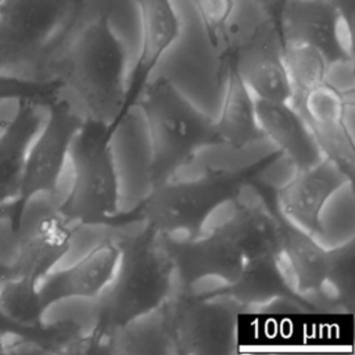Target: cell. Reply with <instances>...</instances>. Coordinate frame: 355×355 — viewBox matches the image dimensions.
<instances>
[{"label":"cell","instance_id":"1","mask_svg":"<svg viewBox=\"0 0 355 355\" xmlns=\"http://www.w3.org/2000/svg\"><path fill=\"white\" fill-rule=\"evenodd\" d=\"M129 76L126 42L111 26L107 14L76 15L46 71L47 82L78 100L85 118L112 129L128 114Z\"/></svg>","mask_w":355,"mask_h":355},{"label":"cell","instance_id":"2","mask_svg":"<svg viewBox=\"0 0 355 355\" xmlns=\"http://www.w3.org/2000/svg\"><path fill=\"white\" fill-rule=\"evenodd\" d=\"M119 255L110 283L96 301V323L85 351L105 345L128 324L159 309L173 291V275L159 234L144 226L116 239Z\"/></svg>","mask_w":355,"mask_h":355},{"label":"cell","instance_id":"3","mask_svg":"<svg viewBox=\"0 0 355 355\" xmlns=\"http://www.w3.org/2000/svg\"><path fill=\"white\" fill-rule=\"evenodd\" d=\"M280 153H273L245 169H208L201 176L190 179L172 178L150 186V191L128 212L114 220L112 227L143 222L144 226L165 234H197L204 230L211 215L227 202L241 197L245 186L257 175L277 159Z\"/></svg>","mask_w":355,"mask_h":355},{"label":"cell","instance_id":"4","mask_svg":"<svg viewBox=\"0 0 355 355\" xmlns=\"http://www.w3.org/2000/svg\"><path fill=\"white\" fill-rule=\"evenodd\" d=\"M133 105L143 112L150 140V186L172 179L207 147L218 146L215 119L166 76L148 79Z\"/></svg>","mask_w":355,"mask_h":355},{"label":"cell","instance_id":"5","mask_svg":"<svg viewBox=\"0 0 355 355\" xmlns=\"http://www.w3.org/2000/svg\"><path fill=\"white\" fill-rule=\"evenodd\" d=\"M79 3L80 0H3L0 73L47 82V65L73 25Z\"/></svg>","mask_w":355,"mask_h":355},{"label":"cell","instance_id":"6","mask_svg":"<svg viewBox=\"0 0 355 355\" xmlns=\"http://www.w3.org/2000/svg\"><path fill=\"white\" fill-rule=\"evenodd\" d=\"M115 129L85 118L72 139L68 164L71 186L58 200V209L82 226H110L121 214L119 180L111 139Z\"/></svg>","mask_w":355,"mask_h":355},{"label":"cell","instance_id":"7","mask_svg":"<svg viewBox=\"0 0 355 355\" xmlns=\"http://www.w3.org/2000/svg\"><path fill=\"white\" fill-rule=\"evenodd\" d=\"M241 309L212 291L173 290L159 315L173 354L219 355L237 349Z\"/></svg>","mask_w":355,"mask_h":355},{"label":"cell","instance_id":"8","mask_svg":"<svg viewBox=\"0 0 355 355\" xmlns=\"http://www.w3.org/2000/svg\"><path fill=\"white\" fill-rule=\"evenodd\" d=\"M57 204L58 200L49 194L19 201L15 215L17 257L11 275L39 283L71 251L75 226Z\"/></svg>","mask_w":355,"mask_h":355},{"label":"cell","instance_id":"9","mask_svg":"<svg viewBox=\"0 0 355 355\" xmlns=\"http://www.w3.org/2000/svg\"><path fill=\"white\" fill-rule=\"evenodd\" d=\"M83 121L82 111L60 90L49 100L44 119L26 154L19 201L35 194H49L60 200V183L68 165L69 147Z\"/></svg>","mask_w":355,"mask_h":355},{"label":"cell","instance_id":"10","mask_svg":"<svg viewBox=\"0 0 355 355\" xmlns=\"http://www.w3.org/2000/svg\"><path fill=\"white\" fill-rule=\"evenodd\" d=\"M276 21L283 44L313 46L330 68L354 62V21L331 0H283Z\"/></svg>","mask_w":355,"mask_h":355},{"label":"cell","instance_id":"11","mask_svg":"<svg viewBox=\"0 0 355 355\" xmlns=\"http://www.w3.org/2000/svg\"><path fill=\"white\" fill-rule=\"evenodd\" d=\"M288 103L306 122L323 157L354 178V87L338 89L326 80Z\"/></svg>","mask_w":355,"mask_h":355},{"label":"cell","instance_id":"12","mask_svg":"<svg viewBox=\"0 0 355 355\" xmlns=\"http://www.w3.org/2000/svg\"><path fill=\"white\" fill-rule=\"evenodd\" d=\"M222 62L234 69L255 98L290 101L291 86L276 17L232 44L223 53Z\"/></svg>","mask_w":355,"mask_h":355},{"label":"cell","instance_id":"13","mask_svg":"<svg viewBox=\"0 0 355 355\" xmlns=\"http://www.w3.org/2000/svg\"><path fill=\"white\" fill-rule=\"evenodd\" d=\"M173 275V290H193L207 277L234 282L244 258L237 247L216 227L191 236L158 233Z\"/></svg>","mask_w":355,"mask_h":355},{"label":"cell","instance_id":"14","mask_svg":"<svg viewBox=\"0 0 355 355\" xmlns=\"http://www.w3.org/2000/svg\"><path fill=\"white\" fill-rule=\"evenodd\" d=\"M352 179L336 162L323 157L315 165L295 171L294 176L275 191V208L295 226L318 236L323 232L322 214L329 200Z\"/></svg>","mask_w":355,"mask_h":355},{"label":"cell","instance_id":"15","mask_svg":"<svg viewBox=\"0 0 355 355\" xmlns=\"http://www.w3.org/2000/svg\"><path fill=\"white\" fill-rule=\"evenodd\" d=\"M119 255L115 237L93 245L82 258L65 268H55L37 284V294L46 312L68 300H96L110 283Z\"/></svg>","mask_w":355,"mask_h":355},{"label":"cell","instance_id":"16","mask_svg":"<svg viewBox=\"0 0 355 355\" xmlns=\"http://www.w3.org/2000/svg\"><path fill=\"white\" fill-rule=\"evenodd\" d=\"M47 103L40 98H22L0 126V207L19 202L26 154L44 119Z\"/></svg>","mask_w":355,"mask_h":355},{"label":"cell","instance_id":"17","mask_svg":"<svg viewBox=\"0 0 355 355\" xmlns=\"http://www.w3.org/2000/svg\"><path fill=\"white\" fill-rule=\"evenodd\" d=\"M240 251L244 261L282 258L283 216L268 201H234L233 214L216 226Z\"/></svg>","mask_w":355,"mask_h":355},{"label":"cell","instance_id":"18","mask_svg":"<svg viewBox=\"0 0 355 355\" xmlns=\"http://www.w3.org/2000/svg\"><path fill=\"white\" fill-rule=\"evenodd\" d=\"M136 3L140 19V44L129 76L128 111L154 68L178 39L180 28L172 0H136Z\"/></svg>","mask_w":355,"mask_h":355},{"label":"cell","instance_id":"19","mask_svg":"<svg viewBox=\"0 0 355 355\" xmlns=\"http://www.w3.org/2000/svg\"><path fill=\"white\" fill-rule=\"evenodd\" d=\"M243 311H266L275 304L306 302L293 287L283 269V258L244 261L239 277L212 290ZM308 304V302H306ZM309 305V304H308Z\"/></svg>","mask_w":355,"mask_h":355},{"label":"cell","instance_id":"20","mask_svg":"<svg viewBox=\"0 0 355 355\" xmlns=\"http://www.w3.org/2000/svg\"><path fill=\"white\" fill-rule=\"evenodd\" d=\"M255 112L263 136L270 139L295 171L309 168L323 158L306 122L288 101L255 98Z\"/></svg>","mask_w":355,"mask_h":355},{"label":"cell","instance_id":"21","mask_svg":"<svg viewBox=\"0 0 355 355\" xmlns=\"http://www.w3.org/2000/svg\"><path fill=\"white\" fill-rule=\"evenodd\" d=\"M283 226L282 258L288 266L293 287L313 311H320L329 266V251L316 241L315 236L295 226L284 216Z\"/></svg>","mask_w":355,"mask_h":355},{"label":"cell","instance_id":"22","mask_svg":"<svg viewBox=\"0 0 355 355\" xmlns=\"http://www.w3.org/2000/svg\"><path fill=\"white\" fill-rule=\"evenodd\" d=\"M219 146L243 150L265 136L255 112V97L234 69L226 65V89L220 115L215 119Z\"/></svg>","mask_w":355,"mask_h":355},{"label":"cell","instance_id":"23","mask_svg":"<svg viewBox=\"0 0 355 355\" xmlns=\"http://www.w3.org/2000/svg\"><path fill=\"white\" fill-rule=\"evenodd\" d=\"M0 337L7 341V352H76L85 334L73 320H44L42 326L26 327L0 309Z\"/></svg>","mask_w":355,"mask_h":355},{"label":"cell","instance_id":"24","mask_svg":"<svg viewBox=\"0 0 355 355\" xmlns=\"http://www.w3.org/2000/svg\"><path fill=\"white\" fill-rule=\"evenodd\" d=\"M329 266L322 294V309L352 313L355 304V239L329 248Z\"/></svg>","mask_w":355,"mask_h":355},{"label":"cell","instance_id":"25","mask_svg":"<svg viewBox=\"0 0 355 355\" xmlns=\"http://www.w3.org/2000/svg\"><path fill=\"white\" fill-rule=\"evenodd\" d=\"M284 62L291 86V100L329 80L330 65L324 55L309 44H283Z\"/></svg>","mask_w":355,"mask_h":355},{"label":"cell","instance_id":"26","mask_svg":"<svg viewBox=\"0 0 355 355\" xmlns=\"http://www.w3.org/2000/svg\"><path fill=\"white\" fill-rule=\"evenodd\" d=\"M37 282L24 276L8 275L0 279V309L21 326H42L44 311L42 308Z\"/></svg>","mask_w":355,"mask_h":355},{"label":"cell","instance_id":"27","mask_svg":"<svg viewBox=\"0 0 355 355\" xmlns=\"http://www.w3.org/2000/svg\"><path fill=\"white\" fill-rule=\"evenodd\" d=\"M19 202L0 207V266L10 272L17 257V229L15 215Z\"/></svg>","mask_w":355,"mask_h":355},{"label":"cell","instance_id":"28","mask_svg":"<svg viewBox=\"0 0 355 355\" xmlns=\"http://www.w3.org/2000/svg\"><path fill=\"white\" fill-rule=\"evenodd\" d=\"M200 18L202 19L207 31L209 32L212 42L218 36L229 11L232 0H191ZM215 44V43H214Z\"/></svg>","mask_w":355,"mask_h":355},{"label":"cell","instance_id":"29","mask_svg":"<svg viewBox=\"0 0 355 355\" xmlns=\"http://www.w3.org/2000/svg\"><path fill=\"white\" fill-rule=\"evenodd\" d=\"M19 100H6L0 103V126L11 116Z\"/></svg>","mask_w":355,"mask_h":355},{"label":"cell","instance_id":"30","mask_svg":"<svg viewBox=\"0 0 355 355\" xmlns=\"http://www.w3.org/2000/svg\"><path fill=\"white\" fill-rule=\"evenodd\" d=\"M8 275H11V272H10L7 268H4V266H0V279L6 277V276H8Z\"/></svg>","mask_w":355,"mask_h":355},{"label":"cell","instance_id":"31","mask_svg":"<svg viewBox=\"0 0 355 355\" xmlns=\"http://www.w3.org/2000/svg\"><path fill=\"white\" fill-rule=\"evenodd\" d=\"M0 352H7V341L0 337Z\"/></svg>","mask_w":355,"mask_h":355},{"label":"cell","instance_id":"32","mask_svg":"<svg viewBox=\"0 0 355 355\" xmlns=\"http://www.w3.org/2000/svg\"><path fill=\"white\" fill-rule=\"evenodd\" d=\"M1 1H3V0H0V3H1Z\"/></svg>","mask_w":355,"mask_h":355}]
</instances>
